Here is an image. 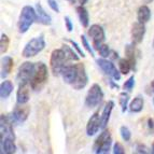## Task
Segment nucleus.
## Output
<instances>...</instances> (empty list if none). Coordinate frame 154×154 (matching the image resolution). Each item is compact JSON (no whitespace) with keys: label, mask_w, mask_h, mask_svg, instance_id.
I'll list each match as a JSON object with an SVG mask.
<instances>
[{"label":"nucleus","mask_w":154,"mask_h":154,"mask_svg":"<svg viewBox=\"0 0 154 154\" xmlns=\"http://www.w3.org/2000/svg\"><path fill=\"white\" fill-rule=\"evenodd\" d=\"M62 77L64 82L71 85L77 91L84 88L88 82V77L84 65H67L63 69Z\"/></svg>","instance_id":"f257e3e1"},{"label":"nucleus","mask_w":154,"mask_h":154,"mask_svg":"<svg viewBox=\"0 0 154 154\" xmlns=\"http://www.w3.org/2000/svg\"><path fill=\"white\" fill-rule=\"evenodd\" d=\"M67 62H69V59L67 57L64 49H56L52 52L51 58H50V66L53 75L58 77L62 75L63 69L67 66Z\"/></svg>","instance_id":"f03ea898"},{"label":"nucleus","mask_w":154,"mask_h":154,"mask_svg":"<svg viewBox=\"0 0 154 154\" xmlns=\"http://www.w3.org/2000/svg\"><path fill=\"white\" fill-rule=\"evenodd\" d=\"M37 22V11L30 5H25L21 11L18 18V31L21 33L27 32L31 25Z\"/></svg>","instance_id":"7ed1b4c3"},{"label":"nucleus","mask_w":154,"mask_h":154,"mask_svg":"<svg viewBox=\"0 0 154 154\" xmlns=\"http://www.w3.org/2000/svg\"><path fill=\"white\" fill-rule=\"evenodd\" d=\"M48 78H49V71H48L46 65L42 62L38 63L36 67V72L30 81L31 90L36 91V92L42 90V88L48 81Z\"/></svg>","instance_id":"20e7f679"},{"label":"nucleus","mask_w":154,"mask_h":154,"mask_svg":"<svg viewBox=\"0 0 154 154\" xmlns=\"http://www.w3.org/2000/svg\"><path fill=\"white\" fill-rule=\"evenodd\" d=\"M44 48H45V40H44L43 36L36 37L26 43L25 48L22 52V56L24 58H30V57L38 55L41 51H43Z\"/></svg>","instance_id":"39448f33"},{"label":"nucleus","mask_w":154,"mask_h":154,"mask_svg":"<svg viewBox=\"0 0 154 154\" xmlns=\"http://www.w3.org/2000/svg\"><path fill=\"white\" fill-rule=\"evenodd\" d=\"M111 144H112V137L111 134L107 129H103L100 135L97 137L95 140V143L93 146L94 153L96 154H105L108 153L111 149Z\"/></svg>","instance_id":"423d86ee"},{"label":"nucleus","mask_w":154,"mask_h":154,"mask_svg":"<svg viewBox=\"0 0 154 154\" xmlns=\"http://www.w3.org/2000/svg\"><path fill=\"white\" fill-rule=\"evenodd\" d=\"M36 67L37 65L31 62L23 63L18 68L17 75H16V81L18 82V84H24V83L30 84L31 79L36 72Z\"/></svg>","instance_id":"0eeeda50"},{"label":"nucleus","mask_w":154,"mask_h":154,"mask_svg":"<svg viewBox=\"0 0 154 154\" xmlns=\"http://www.w3.org/2000/svg\"><path fill=\"white\" fill-rule=\"evenodd\" d=\"M103 99V92L99 84L94 83L88 90L86 97H85V106L88 108H95L101 103Z\"/></svg>","instance_id":"6e6552de"},{"label":"nucleus","mask_w":154,"mask_h":154,"mask_svg":"<svg viewBox=\"0 0 154 154\" xmlns=\"http://www.w3.org/2000/svg\"><path fill=\"white\" fill-rule=\"evenodd\" d=\"M88 35L92 38L93 46H94L95 50L99 49V46L101 45V44H103V42H105V40H106L105 30H103V27L100 25H98V24H94V25L91 26L88 31Z\"/></svg>","instance_id":"1a4fd4ad"},{"label":"nucleus","mask_w":154,"mask_h":154,"mask_svg":"<svg viewBox=\"0 0 154 154\" xmlns=\"http://www.w3.org/2000/svg\"><path fill=\"white\" fill-rule=\"evenodd\" d=\"M96 63H97V65L99 66L100 69L103 70L107 75L111 77L112 79L116 80V81H119V80L121 79V71L116 69V65L113 64L112 62H110V60H108V59H106L103 57V58L97 59Z\"/></svg>","instance_id":"9d476101"},{"label":"nucleus","mask_w":154,"mask_h":154,"mask_svg":"<svg viewBox=\"0 0 154 154\" xmlns=\"http://www.w3.org/2000/svg\"><path fill=\"white\" fill-rule=\"evenodd\" d=\"M0 131H1L0 133V139H5V138L15 139L14 131H13V127H12V122L5 114H1V116H0Z\"/></svg>","instance_id":"9b49d317"},{"label":"nucleus","mask_w":154,"mask_h":154,"mask_svg":"<svg viewBox=\"0 0 154 154\" xmlns=\"http://www.w3.org/2000/svg\"><path fill=\"white\" fill-rule=\"evenodd\" d=\"M29 113H30L29 106H27L26 103L25 105L17 103L12 112V120L16 123H24L28 118Z\"/></svg>","instance_id":"f8f14e48"},{"label":"nucleus","mask_w":154,"mask_h":154,"mask_svg":"<svg viewBox=\"0 0 154 154\" xmlns=\"http://www.w3.org/2000/svg\"><path fill=\"white\" fill-rule=\"evenodd\" d=\"M101 129V119L98 112H95L90 118L86 125V135L88 137H92L98 133V131Z\"/></svg>","instance_id":"ddd939ff"},{"label":"nucleus","mask_w":154,"mask_h":154,"mask_svg":"<svg viewBox=\"0 0 154 154\" xmlns=\"http://www.w3.org/2000/svg\"><path fill=\"white\" fill-rule=\"evenodd\" d=\"M144 33H146V25L143 23L137 22V23L134 24L133 29H131V40H133V43H141L142 40H143Z\"/></svg>","instance_id":"4468645a"},{"label":"nucleus","mask_w":154,"mask_h":154,"mask_svg":"<svg viewBox=\"0 0 154 154\" xmlns=\"http://www.w3.org/2000/svg\"><path fill=\"white\" fill-rule=\"evenodd\" d=\"M29 100V84H18V90L16 93V101L20 105H25Z\"/></svg>","instance_id":"2eb2a0df"},{"label":"nucleus","mask_w":154,"mask_h":154,"mask_svg":"<svg viewBox=\"0 0 154 154\" xmlns=\"http://www.w3.org/2000/svg\"><path fill=\"white\" fill-rule=\"evenodd\" d=\"M15 139L5 138L0 139V148H1V153L5 154H13L16 151V146L14 142Z\"/></svg>","instance_id":"dca6fc26"},{"label":"nucleus","mask_w":154,"mask_h":154,"mask_svg":"<svg viewBox=\"0 0 154 154\" xmlns=\"http://www.w3.org/2000/svg\"><path fill=\"white\" fill-rule=\"evenodd\" d=\"M113 107H114V103L112 100H109L108 103H106V106L103 107V110L100 119H101V129H105L107 127V124L109 123V120H110L111 112L113 110Z\"/></svg>","instance_id":"f3484780"},{"label":"nucleus","mask_w":154,"mask_h":154,"mask_svg":"<svg viewBox=\"0 0 154 154\" xmlns=\"http://www.w3.org/2000/svg\"><path fill=\"white\" fill-rule=\"evenodd\" d=\"M13 66H14V62L12 57L5 56L1 59V78L2 79L7 78L12 72Z\"/></svg>","instance_id":"a211bd4d"},{"label":"nucleus","mask_w":154,"mask_h":154,"mask_svg":"<svg viewBox=\"0 0 154 154\" xmlns=\"http://www.w3.org/2000/svg\"><path fill=\"white\" fill-rule=\"evenodd\" d=\"M36 11H37V22L41 23L42 25H51L52 24V18L51 16L45 12L42 5L40 3L36 5Z\"/></svg>","instance_id":"6ab92c4d"},{"label":"nucleus","mask_w":154,"mask_h":154,"mask_svg":"<svg viewBox=\"0 0 154 154\" xmlns=\"http://www.w3.org/2000/svg\"><path fill=\"white\" fill-rule=\"evenodd\" d=\"M151 18V10L148 5H141L137 11V21L140 23H148Z\"/></svg>","instance_id":"aec40b11"},{"label":"nucleus","mask_w":154,"mask_h":154,"mask_svg":"<svg viewBox=\"0 0 154 154\" xmlns=\"http://www.w3.org/2000/svg\"><path fill=\"white\" fill-rule=\"evenodd\" d=\"M14 85L10 80H5L0 85V97L1 99H7L12 94Z\"/></svg>","instance_id":"412c9836"},{"label":"nucleus","mask_w":154,"mask_h":154,"mask_svg":"<svg viewBox=\"0 0 154 154\" xmlns=\"http://www.w3.org/2000/svg\"><path fill=\"white\" fill-rule=\"evenodd\" d=\"M77 13L78 16H79L80 23L82 24L83 27H88V24H90V15H88V10L83 7V5H80L79 7H77Z\"/></svg>","instance_id":"4be33fe9"},{"label":"nucleus","mask_w":154,"mask_h":154,"mask_svg":"<svg viewBox=\"0 0 154 154\" xmlns=\"http://www.w3.org/2000/svg\"><path fill=\"white\" fill-rule=\"evenodd\" d=\"M143 105H144L143 98L140 97V96H137V97L134 98V99L131 100V103H129V110H131V112H134V113L141 112L142 109H143Z\"/></svg>","instance_id":"5701e85b"},{"label":"nucleus","mask_w":154,"mask_h":154,"mask_svg":"<svg viewBox=\"0 0 154 154\" xmlns=\"http://www.w3.org/2000/svg\"><path fill=\"white\" fill-rule=\"evenodd\" d=\"M119 68L122 75H128L131 69H133V65L127 58H121L119 60Z\"/></svg>","instance_id":"b1692460"},{"label":"nucleus","mask_w":154,"mask_h":154,"mask_svg":"<svg viewBox=\"0 0 154 154\" xmlns=\"http://www.w3.org/2000/svg\"><path fill=\"white\" fill-rule=\"evenodd\" d=\"M135 45H136V44L131 43V44H127V45L125 46L126 58L131 63L133 68L135 67V64H136V58H135Z\"/></svg>","instance_id":"393cba45"},{"label":"nucleus","mask_w":154,"mask_h":154,"mask_svg":"<svg viewBox=\"0 0 154 154\" xmlns=\"http://www.w3.org/2000/svg\"><path fill=\"white\" fill-rule=\"evenodd\" d=\"M128 101H129V95L126 92H122L120 93L119 95V103H120V106H121L122 112L125 113L127 108H128Z\"/></svg>","instance_id":"a878e982"},{"label":"nucleus","mask_w":154,"mask_h":154,"mask_svg":"<svg viewBox=\"0 0 154 154\" xmlns=\"http://www.w3.org/2000/svg\"><path fill=\"white\" fill-rule=\"evenodd\" d=\"M63 49H64L65 53H66L67 57H68L69 60H75V62L79 60V56L77 55V53H75L69 45H66V44H65V45H63Z\"/></svg>","instance_id":"bb28decb"},{"label":"nucleus","mask_w":154,"mask_h":154,"mask_svg":"<svg viewBox=\"0 0 154 154\" xmlns=\"http://www.w3.org/2000/svg\"><path fill=\"white\" fill-rule=\"evenodd\" d=\"M9 43H10V40H9L8 36L2 33L1 35V39H0V52H1V54H5V52L8 51Z\"/></svg>","instance_id":"cd10ccee"},{"label":"nucleus","mask_w":154,"mask_h":154,"mask_svg":"<svg viewBox=\"0 0 154 154\" xmlns=\"http://www.w3.org/2000/svg\"><path fill=\"white\" fill-rule=\"evenodd\" d=\"M120 134H121V137L124 141H129V140H131V133L127 126H121V128H120Z\"/></svg>","instance_id":"c85d7f7f"},{"label":"nucleus","mask_w":154,"mask_h":154,"mask_svg":"<svg viewBox=\"0 0 154 154\" xmlns=\"http://www.w3.org/2000/svg\"><path fill=\"white\" fill-rule=\"evenodd\" d=\"M97 51L100 54V56L103 57V58H107V57H109V55H110V49H109V46L105 43L101 44Z\"/></svg>","instance_id":"c756f323"},{"label":"nucleus","mask_w":154,"mask_h":154,"mask_svg":"<svg viewBox=\"0 0 154 154\" xmlns=\"http://www.w3.org/2000/svg\"><path fill=\"white\" fill-rule=\"evenodd\" d=\"M81 41H82V45L84 46V49L86 50V51L88 52L91 54V56H95V54H94V51H93V49L91 48V45H90V43H88V39H86V37L84 36V35H82L81 36Z\"/></svg>","instance_id":"7c9ffc66"},{"label":"nucleus","mask_w":154,"mask_h":154,"mask_svg":"<svg viewBox=\"0 0 154 154\" xmlns=\"http://www.w3.org/2000/svg\"><path fill=\"white\" fill-rule=\"evenodd\" d=\"M134 86H135V77H134V75H131V77L129 78L127 81H125V83H124V85H123V88L125 91H128V92H131V91L134 88Z\"/></svg>","instance_id":"2f4dec72"},{"label":"nucleus","mask_w":154,"mask_h":154,"mask_svg":"<svg viewBox=\"0 0 154 154\" xmlns=\"http://www.w3.org/2000/svg\"><path fill=\"white\" fill-rule=\"evenodd\" d=\"M113 153L114 154H124L125 153V150H124V146H122L120 142H116L113 146Z\"/></svg>","instance_id":"473e14b6"},{"label":"nucleus","mask_w":154,"mask_h":154,"mask_svg":"<svg viewBox=\"0 0 154 154\" xmlns=\"http://www.w3.org/2000/svg\"><path fill=\"white\" fill-rule=\"evenodd\" d=\"M48 5L53 11H55L56 13H59V7L58 3L56 2V0H48Z\"/></svg>","instance_id":"72a5a7b5"},{"label":"nucleus","mask_w":154,"mask_h":154,"mask_svg":"<svg viewBox=\"0 0 154 154\" xmlns=\"http://www.w3.org/2000/svg\"><path fill=\"white\" fill-rule=\"evenodd\" d=\"M64 21H65V25H66L67 30L69 31V32H71V31L73 30V24H72L70 17H69V16H65Z\"/></svg>","instance_id":"f704fd0d"},{"label":"nucleus","mask_w":154,"mask_h":154,"mask_svg":"<svg viewBox=\"0 0 154 154\" xmlns=\"http://www.w3.org/2000/svg\"><path fill=\"white\" fill-rule=\"evenodd\" d=\"M68 42H70V43L72 44V46L75 48V50L78 51V53H79L80 56H82V57H85V54H84V52L82 51V49H80V46L78 45V43L75 41H73V40H67Z\"/></svg>","instance_id":"c9c22d12"},{"label":"nucleus","mask_w":154,"mask_h":154,"mask_svg":"<svg viewBox=\"0 0 154 154\" xmlns=\"http://www.w3.org/2000/svg\"><path fill=\"white\" fill-rule=\"evenodd\" d=\"M137 152H139V153H146V146H137Z\"/></svg>","instance_id":"e433bc0d"},{"label":"nucleus","mask_w":154,"mask_h":154,"mask_svg":"<svg viewBox=\"0 0 154 154\" xmlns=\"http://www.w3.org/2000/svg\"><path fill=\"white\" fill-rule=\"evenodd\" d=\"M78 2H79L81 5H84L85 3L88 2V0H78Z\"/></svg>","instance_id":"4c0bfd02"},{"label":"nucleus","mask_w":154,"mask_h":154,"mask_svg":"<svg viewBox=\"0 0 154 154\" xmlns=\"http://www.w3.org/2000/svg\"><path fill=\"white\" fill-rule=\"evenodd\" d=\"M151 88H152V90H153V92H154V80L152 81V83H151Z\"/></svg>","instance_id":"58836bf2"},{"label":"nucleus","mask_w":154,"mask_h":154,"mask_svg":"<svg viewBox=\"0 0 154 154\" xmlns=\"http://www.w3.org/2000/svg\"><path fill=\"white\" fill-rule=\"evenodd\" d=\"M67 1H69V2L72 3V5H73V3H75V0H67Z\"/></svg>","instance_id":"ea45409f"},{"label":"nucleus","mask_w":154,"mask_h":154,"mask_svg":"<svg viewBox=\"0 0 154 154\" xmlns=\"http://www.w3.org/2000/svg\"><path fill=\"white\" fill-rule=\"evenodd\" d=\"M151 152H152V153H154V142H153V144H152V149H151Z\"/></svg>","instance_id":"a19ab883"},{"label":"nucleus","mask_w":154,"mask_h":154,"mask_svg":"<svg viewBox=\"0 0 154 154\" xmlns=\"http://www.w3.org/2000/svg\"><path fill=\"white\" fill-rule=\"evenodd\" d=\"M153 103H154V98H153Z\"/></svg>","instance_id":"79ce46f5"}]
</instances>
